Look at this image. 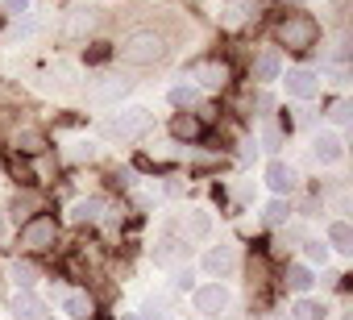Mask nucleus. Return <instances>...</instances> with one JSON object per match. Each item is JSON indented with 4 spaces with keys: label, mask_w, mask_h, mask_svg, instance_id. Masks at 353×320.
<instances>
[{
    "label": "nucleus",
    "mask_w": 353,
    "mask_h": 320,
    "mask_svg": "<svg viewBox=\"0 0 353 320\" xmlns=\"http://www.w3.org/2000/svg\"><path fill=\"white\" fill-rule=\"evenodd\" d=\"M38 204H42V200H38L34 192H26V196H17V200H13V217H17V221H30Z\"/></svg>",
    "instance_id": "4be33fe9"
},
{
    "label": "nucleus",
    "mask_w": 353,
    "mask_h": 320,
    "mask_svg": "<svg viewBox=\"0 0 353 320\" xmlns=\"http://www.w3.org/2000/svg\"><path fill=\"white\" fill-rule=\"evenodd\" d=\"M170 133H174V137H183V141H192V137H200V133H204V121H200V117H192V112H179V117L170 121Z\"/></svg>",
    "instance_id": "4468645a"
},
{
    "label": "nucleus",
    "mask_w": 353,
    "mask_h": 320,
    "mask_svg": "<svg viewBox=\"0 0 353 320\" xmlns=\"http://www.w3.org/2000/svg\"><path fill=\"white\" fill-rule=\"evenodd\" d=\"M104 208H108V204H104L100 196H92V200H79V204L71 208V221H75V225H83V221H100V217H104Z\"/></svg>",
    "instance_id": "2eb2a0df"
},
{
    "label": "nucleus",
    "mask_w": 353,
    "mask_h": 320,
    "mask_svg": "<svg viewBox=\"0 0 353 320\" xmlns=\"http://www.w3.org/2000/svg\"><path fill=\"white\" fill-rule=\"evenodd\" d=\"M328 117H332V121H336V125H349V117H353V104H349V100H336V104H332V112H328Z\"/></svg>",
    "instance_id": "cd10ccee"
},
{
    "label": "nucleus",
    "mask_w": 353,
    "mask_h": 320,
    "mask_svg": "<svg viewBox=\"0 0 353 320\" xmlns=\"http://www.w3.org/2000/svg\"><path fill=\"white\" fill-rule=\"evenodd\" d=\"M287 92L299 96V100H307V96L320 92V79H316L312 71H291V75H287Z\"/></svg>",
    "instance_id": "f8f14e48"
},
{
    "label": "nucleus",
    "mask_w": 353,
    "mask_h": 320,
    "mask_svg": "<svg viewBox=\"0 0 353 320\" xmlns=\"http://www.w3.org/2000/svg\"><path fill=\"white\" fill-rule=\"evenodd\" d=\"M303 246H307V262H320V266L328 262V246L324 241H303Z\"/></svg>",
    "instance_id": "c85d7f7f"
},
{
    "label": "nucleus",
    "mask_w": 353,
    "mask_h": 320,
    "mask_svg": "<svg viewBox=\"0 0 353 320\" xmlns=\"http://www.w3.org/2000/svg\"><path fill=\"white\" fill-rule=\"evenodd\" d=\"M9 312H13L17 320H38V316H42V299L30 295V291H17V295L9 299Z\"/></svg>",
    "instance_id": "9d476101"
},
{
    "label": "nucleus",
    "mask_w": 353,
    "mask_h": 320,
    "mask_svg": "<svg viewBox=\"0 0 353 320\" xmlns=\"http://www.w3.org/2000/svg\"><path fill=\"white\" fill-rule=\"evenodd\" d=\"M233 262H237L233 246H212V250L204 254V270H208V274H229V270H233Z\"/></svg>",
    "instance_id": "6e6552de"
},
{
    "label": "nucleus",
    "mask_w": 353,
    "mask_h": 320,
    "mask_svg": "<svg viewBox=\"0 0 353 320\" xmlns=\"http://www.w3.org/2000/svg\"><path fill=\"white\" fill-rule=\"evenodd\" d=\"M328 312H324V303H316V299H299L295 303V320H324Z\"/></svg>",
    "instance_id": "b1692460"
},
{
    "label": "nucleus",
    "mask_w": 353,
    "mask_h": 320,
    "mask_svg": "<svg viewBox=\"0 0 353 320\" xmlns=\"http://www.w3.org/2000/svg\"><path fill=\"white\" fill-rule=\"evenodd\" d=\"M145 320H174V316H170V308H166V299H158V295H150V299H145Z\"/></svg>",
    "instance_id": "393cba45"
},
{
    "label": "nucleus",
    "mask_w": 353,
    "mask_h": 320,
    "mask_svg": "<svg viewBox=\"0 0 353 320\" xmlns=\"http://www.w3.org/2000/svg\"><path fill=\"white\" fill-rule=\"evenodd\" d=\"M192 75H196L204 88H225L229 67H225V63H196V67H192Z\"/></svg>",
    "instance_id": "9b49d317"
},
{
    "label": "nucleus",
    "mask_w": 353,
    "mask_h": 320,
    "mask_svg": "<svg viewBox=\"0 0 353 320\" xmlns=\"http://www.w3.org/2000/svg\"><path fill=\"white\" fill-rule=\"evenodd\" d=\"M274 38H279L287 50H307V46H316V38H320V26H316L307 13H291V17H283V21H279Z\"/></svg>",
    "instance_id": "f257e3e1"
},
{
    "label": "nucleus",
    "mask_w": 353,
    "mask_h": 320,
    "mask_svg": "<svg viewBox=\"0 0 353 320\" xmlns=\"http://www.w3.org/2000/svg\"><path fill=\"white\" fill-rule=\"evenodd\" d=\"M5 13H13V17H26V13H30V0H5Z\"/></svg>",
    "instance_id": "7c9ffc66"
},
{
    "label": "nucleus",
    "mask_w": 353,
    "mask_h": 320,
    "mask_svg": "<svg viewBox=\"0 0 353 320\" xmlns=\"http://www.w3.org/2000/svg\"><path fill=\"white\" fill-rule=\"evenodd\" d=\"M9 279H13L21 291H30V287L38 283V266H34V262H13V266H9Z\"/></svg>",
    "instance_id": "f3484780"
},
{
    "label": "nucleus",
    "mask_w": 353,
    "mask_h": 320,
    "mask_svg": "<svg viewBox=\"0 0 353 320\" xmlns=\"http://www.w3.org/2000/svg\"><path fill=\"white\" fill-rule=\"evenodd\" d=\"M145 125H150V108L133 104V108H125L121 117H112V121H108V133H112V137H137Z\"/></svg>",
    "instance_id": "20e7f679"
},
{
    "label": "nucleus",
    "mask_w": 353,
    "mask_h": 320,
    "mask_svg": "<svg viewBox=\"0 0 353 320\" xmlns=\"http://www.w3.org/2000/svg\"><path fill=\"white\" fill-rule=\"evenodd\" d=\"M229 308V291L221 283H208V287H196V312L200 316H221Z\"/></svg>",
    "instance_id": "39448f33"
},
{
    "label": "nucleus",
    "mask_w": 353,
    "mask_h": 320,
    "mask_svg": "<svg viewBox=\"0 0 353 320\" xmlns=\"http://www.w3.org/2000/svg\"><path fill=\"white\" fill-rule=\"evenodd\" d=\"M166 196H183V179H170L166 183Z\"/></svg>",
    "instance_id": "f704fd0d"
},
{
    "label": "nucleus",
    "mask_w": 353,
    "mask_h": 320,
    "mask_svg": "<svg viewBox=\"0 0 353 320\" xmlns=\"http://www.w3.org/2000/svg\"><path fill=\"white\" fill-rule=\"evenodd\" d=\"M291 5H303V0H291Z\"/></svg>",
    "instance_id": "e433bc0d"
},
{
    "label": "nucleus",
    "mask_w": 353,
    "mask_h": 320,
    "mask_svg": "<svg viewBox=\"0 0 353 320\" xmlns=\"http://www.w3.org/2000/svg\"><path fill=\"white\" fill-rule=\"evenodd\" d=\"M183 254H188V246H183V241H174V237H166V241L158 246V254H154V258H158V262L166 266V262H174V258H183Z\"/></svg>",
    "instance_id": "412c9836"
},
{
    "label": "nucleus",
    "mask_w": 353,
    "mask_h": 320,
    "mask_svg": "<svg viewBox=\"0 0 353 320\" xmlns=\"http://www.w3.org/2000/svg\"><path fill=\"white\" fill-rule=\"evenodd\" d=\"M42 146H46V137H42L38 129H21V133H17V150H26V154H42Z\"/></svg>",
    "instance_id": "aec40b11"
},
{
    "label": "nucleus",
    "mask_w": 353,
    "mask_h": 320,
    "mask_svg": "<svg viewBox=\"0 0 353 320\" xmlns=\"http://www.w3.org/2000/svg\"><path fill=\"white\" fill-rule=\"evenodd\" d=\"M287 212H291V208H287V200H270V204H266V212H262V217H266V221H270V225H283V221H287Z\"/></svg>",
    "instance_id": "bb28decb"
},
{
    "label": "nucleus",
    "mask_w": 353,
    "mask_h": 320,
    "mask_svg": "<svg viewBox=\"0 0 353 320\" xmlns=\"http://www.w3.org/2000/svg\"><path fill=\"white\" fill-rule=\"evenodd\" d=\"M162 38L158 34H133L125 46H121V59L125 63H133V67H145V63H158L162 59Z\"/></svg>",
    "instance_id": "f03ea898"
},
{
    "label": "nucleus",
    "mask_w": 353,
    "mask_h": 320,
    "mask_svg": "<svg viewBox=\"0 0 353 320\" xmlns=\"http://www.w3.org/2000/svg\"><path fill=\"white\" fill-rule=\"evenodd\" d=\"M125 92H129V79H121V75H104V79H96V83H92V92H88V96H92L96 104H112V100H121Z\"/></svg>",
    "instance_id": "423d86ee"
},
{
    "label": "nucleus",
    "mask_w": 353,
    "mask_h": 320,
    "mask_svg": "<svg viewBox=\"0 0 353 320\" xmlns=\"http://www.w3.org/2000/svg\"><path fill=\"white\" fill-rule=\"evenodd\" d=\"M192 279H196V270H192V266H183V270H174V287H192Z\"/></svg>",
    "instance_id": "2f4dec72"
},
{
    "label": "nucleus",
    "mask_w": 353,
    "mask_h": 320,
    "mask_svg": "<svg viewBox=\"0 0 353 320\" xmlns=\"http://www.w3.org/2000/svg\"><path fill=\"white\" fill-rule=\"evenodd\" d=\"M196 100H200L196 88H170V104H174V108H192Z\"/></svg>",
    "instance_id": "a878e982"
},
{
    "label": "nucleus",
    "mask_w": 353,
    "mask_h": 320,
    "mask_svg": "<svg viewBox=\"0 0 353 320\" xmlns=\"http://www.w3.org/2000/svg\"><path fill=\"white\" fill-rule=\"evenodd\" d=\"M279 71H283V59H279V50H262V54L254 59V79H258V83H270V79H279Z\"/></svg>",
    "instance_id": "1a4fd4ad"
},
{
    "label": "nucleus",
    "mask_w": 353,
    "mask_h": 320,
    "mask_svg": "<svg viewBox=\"0 0 353 320\" xmlns=\"http://www.w3.org/2000/svg\"><path fill=\"white\" fill-rule=\"evenodd\" d=\"M54 233H59L54 217H30L21 225V246L26 250H46V246H54Z\"/></svg>",
    "instance_id": "7ed1b4c3"
},
{
    "label": "nucleus",
    "mask_w": 353,
    "mask_h": 320,
    "mask_svg": "<svg viewBox=\"0 0 353 320\" xmlns=\"http://www.w3.org/2000/svg\"><path fill=\"white\" fill-rule=\"evenodd\" d=\"M324 246H332V250H341V254H353V229H349V221H332Z\"/></svg>",
    "instance_id": "dca6fc26"
},
{
    "label": "nucleus",
    "mask_w": 353,
    "mask_h": 320,
    "mask_svg": "<svg viewBox=\"0 0 353 320\" xmlns=\"http://www.w3.org/2000/svg\"><path fill=\"white\" fill-rule=\"evenodd\" d=\"M262 141H266V150H279V146H283V129H279V125H266V129H262Z\"/></svg>",
    "instance_id": "c756f323"
},
{
    "label": "nucleus",
    "mask_w": 353,
    "mask_h": 320,
    "mask_svg": "<svg viewBox=\"0 0 353 320\" xmlns=\"http://www.w3.org/2000/svg\"><path fill=\"white\" fill-rule=\"evenodd\" d=\"M254 104H258V108H262V117H266V112H270V108H274V100H270V96H266V92H258V100H254Z\"/></svg>",
    "instance_id": "72a5a7b5"
},
{
    "label": "nucleus",
    "mask_w": 353,
    "mask_h": 320,
    "mask_svg": "<svg viewBox=\"0 0 353 320\" xmlns=\"http://www.w3.org/2000/svg\"><path fill=\"white\" fill-rule=\"evenodd\" d=\"M312 150H316V163H341V154H345V141L336 137V133H320L316 141H312Z\"/></svg>",
    "instance_id": "0eeeda50"
},
{
    "label": "nucleus",
    "mask_w": 353,
    "mask_h": 320,
    "mask_svg": "<svg viewBox=\"0 0 353 320\" xmlns=\"http://www.w3.org/2000/svg\"><path fill=\"white\" fill-rule=\"evenodd\" d=\"M188 229H192V237H208L212 233V217L196 208V212H188Z\"/></svg>",
    "instance_id": "5701e85b"
},
{
    "label": "nucleus",
    "mask_w": 353,
    "mask_h": 320,
    "mask_svg": "<svg viewBox=\"0 0 353 320\" xmlns=\"http://www.w3.org/2000/svg\"><path fill=\"white\" fill-rule=\"evenodd\" d=\"M316 279H312V266H287V287L291 291H307Z\"/></svg>",
    "instance_id": "6ab92c4d"
},
{
    "label": "nucleus",
    "mask_w": 353,
    "mask_h": 320,
    "mask_svg": "<svg viewBox=\"0 0 353 320\" xmlns=\"http://www.w3.org/2000/svg\"><path fill=\"white\" fill-rule=\"evenodd\" d=\"M92 154H96V146H92V141H79V146L71 150V158H92Z\"/></svg>",
    "instance_id": "473e14b6"
},
{
    "label": "nucleus",
    "mask_w": 353,
    "mask_h": 320,
    "mask_svg": "<svg viewBox=\"0 0 353 320\" xmlns=\"http://www.w3.org/2000/svg\"><path fill=\"white\" fill-rule=\"evenodd\" d=\"M63 312L75 316V320H88V316H92V299H88L83 291H71V295L63 299Z\"/></svg>",
    "instance_id": "a211bd4d"
},
{
    "label": "nucleus",
    "mask_w": 353,
    "mask_h": 320,
    "mask_svg": "<svg viewBox=\"0 0 353 320\" xmlns=\"http://www.w3.org/2000/svg\"><path fill=\"white\" fill-rule=\"evenodd\" d=\"M0 225H5V221H0Z\"/></svg>",
    "instance_id": "4c0bfd02"
},
{
    "label": "nucleus",
    "mask_w": 353,
    "mask_h": 320,
    "mask_svg": "<svg viewBox=\"0 0 353 320\" xmlns=\"http://www.w3.org/2000/svg\"><path fill=\"white\" fill-rule=\"evenodd\" d=\"M266 183H270L274 192H291V188H295V167H287V163H270V167H266Z\"/></svg>",
    "instance_id": "ddd939ff"
},
{
    "label": "nucleus",
    "mask_w": 353,
    "mask_h": 320,
    "mask_svg": "<svg viewBox=\"0 0 353 320\" xmlns=\"http://www.w3.org/2000/svg\"><path fill=\"white\" fill-rule=\"evenodd\" d=\"M121 320H137V316H121Z\"/></svg>",
    "instance_id": "c9c22d12"
}]
</instances>
